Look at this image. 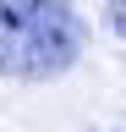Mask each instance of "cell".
<instances>
[{
	"instance_id": "1",
	"label": "cell",
	"mask_w": 126,
	"mask_h": 132,
	"mask_svg": "<svg viewBox=\"0 0 126 132\" xmlns=\"http://www.w3.org/2000/svg\"><path fill=\"white\" fill-rule=\"evenodd\" d=\"M88 44L71 0H0V77L50 82L71 72Z\"/></svg>"
},
{
	"instance_id": "2",
	"label": "cell",
	"mask_w": 126,
	"mask_h": 132,
	"mask_svg": "<svg viewBox=\"0 0 126 132\" xmlns=\"http://www.w3.org/2000/svg\"><path fill=\"white\" fill-rule=\"evenodd\" d=\"M104 22H110V28L126 39V0H110V6H104Z\"/></svg>"
}]
</instances>
